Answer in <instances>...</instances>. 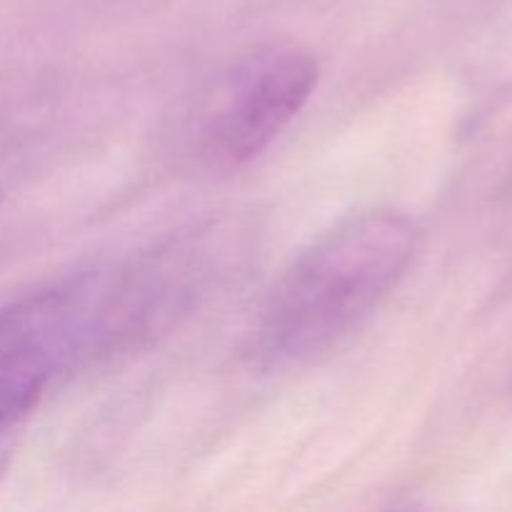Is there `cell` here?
<instances>
[{
    "label": "cell",
    "instance_id": "7a4b0ae2",
    "mask_svg": "<svg viewBox=\"0 0 512 512\" xmlns=\"http://www.w3.org/2000/svg\"><path fill=\"white\" fill-rule=\"evenodd\" d=\"M143 343L125 265L90 270L0 308V455L65 375Z\"/></svg>",
    "mask_w": 512,
    "mask_h": 512
},
{
    "label": "cell",
    "instance_id": "3957f363",
    "mask_svg": "<svg viewBox=\"0 0 512 512\" xmlns=\"http://www.w3.org/2000/svg\"><path fill=\"white\" fill-rule=\"evenodd\" d=\"M320 63L295 45H270L220 70L175 125L178 153L208 173L253 163L313 98Z\"/></svg>",
    "mask_w": 512,
    "mask_h": 512
},
{
    "label": "cell",
    "instance_id": "6da1fadb",
    "mask_svg": "<svg viewBox=\"0 0 512 512\" xmlns=\"http://www.w3.org/2000/svg\"><path fill=\"white\" fill-rule=\"evenodd\" d=\"M418 238L408 215L368 210L313 240L265 300L255 358L265 368H298L338 350L408 273Z\"/></svg>",
    "mask_w": 512,
    "mask_h": 512
}]
</instances>
